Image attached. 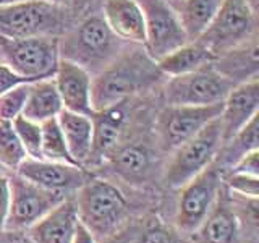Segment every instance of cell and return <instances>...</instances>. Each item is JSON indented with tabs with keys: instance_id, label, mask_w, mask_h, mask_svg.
Returning <instances> with one entry per match:
<instances>
[{
	"instance_id": "1",
	"label": "cell",
	"mask_w": 259,
	"mask_h": 243,
	"mask_svg": "<svg viewBox=\"0 0 259 243\" xmlns=\"http://www.w3.org/2000/svg\"><path fill=\"white\" fill-rule=\"evenodd\" d=\"M164 78L157 62L141 46H128L115 60L93 76V107L102 110L148 91Z\"/></svg>"
},
{
	"instance_id": "2",
	"label": "cell",
	"mask_w": 259,
	"mask_h": 243,
	"mask_svg": "<svg viewBox=\"0 0 259 243\" xmlns=\"http://www.w3.org/2000/svg\"><path fill=\"white\" fill-rule=\"evenodd\" d=\"M128 46L132 44L120 40L110 31L102 15L86 16L59 39L60 59L78 63L93 76L110 65Z\"/></svg>"
},
{
	"instance_id": "3",
	"label": "cell",
	"mask_w": 259,
	"mask_h": 243,
	"mask_svg": "<svg viewBox=\"0 0 259 243\" xmlns=\"http://www.w3.org/2000/svg\"><path fill=\"white\" fill-rule=\"evenodd\" d=\"M75 208L81 225L93 237H109L125 221L126 199L115 185L102 178H88L75 191Z\"/></svg>"
},
{
	"instance_id": "4",
	"label": "cell",
	"mask_w": 259,
	"mask_h": 243,
	"mask_svg": "<svg viewBox=\"0 0 259 243\" xmlns=\"http://www.w3.org/2000/svg\"><path fill=\"white\" fill-rule=\"evenodd\" d=\"M70 21L68 8L44 0L0 7V36L20 39L32 36H62Z\"/></svg>"
},
{
	"instance_id": "5",
	"label": "cell",
	"mask_w": 259,
	"mask_h": 243,
	"mask_svg": "<svg viewBox=\"0 0 259 243\" xmlns=\"http://www.w3.org/2000/svg\"><path fill=\"white\" fill-rule=\"evenodd\" d=\"M60 36H32L10 39L0 36V55L24 81L52 78L60 62Z\"/></svg>"
},
{
	"instance_id": "6",
	"label": "cell",
	"mask_w": 259,
	"mask_h": 243,
	"mask_svg": "<svg viewBox=\"0 0 259 243\" xmlns=\"http://www.w3.org/2000/svg\"><path fill=\"white\" fill-rule=\"evenodd\" d=\"M219 117L172 151L174 156L164 175V182L168 188H182L191 178L214 164L222 146V127Z\"/></svg>"
},
{
	"instance_id": "7",
	"label": "cell",
	"mask_w": 259,
	"mask_h": 243,
	"mask_svg": "<svg viewBox=\"0 0 259 243\" xmlns=\"http://www.w3.org/2000/svg\"><path fill=\"white\" fill-rule=\"evenodd\" d=\"M254 36L256 8L249 0H224L209 26L194 40L207 47L217 59Z\"/></svg>"
},
{
	"instance_id": "8",
	"label": "cell",
	"mask_w": 259,
	"mask_h": 243,
	"mask_svg": "<svg viewBox=\"0 0 259 243\" xmlns=\"http://www.w3.org/2000/svg\"><path fill=\"white\" fill-rule=\"evenodd\" d=\"M235 85L212 63L186 75L170 76L164 86L167 105H212L224 102Z\"/></svg>"
},
{
	"instance_id": "9",
	"label": "cell",
	"mask_w": 259,
	"mask_h": 243,
	"mask_svg": "<svg viewBox=\"0 0 259 243\" xmlns=\"http://www.w3.org/2000/svg\"><path fill=\"white\" fill-rule=\"evenodd\" d=\"M222 172L210 164L188 183L182 186L178 198L175 224L183 233H194L206 221V217L215 206L222 190Z\"/></svg>"
},
{
	"instance_id": "10",
	"label": "cell",
	"mask_w": 259,
	"mask_h": 243,
	"mask_svg": "<svg viewBox=\"0 0 259 243\" xmlns=\"http://www.w3.org/2000/svg\"><path fill=\"white\" fill-rule=\"evenodd\" d=\"M138 2L143 8L146 24V40L143 47L151 59L157 62L188 43L190 39L175 8L165 4L164 0H138Z\"/></svg>"
},
{
	"instance_id": "11",
	"label": "cell",
	"mask_w": 259,
	"mask_h": 243,
	"mask_svg": "<svg viewBox=\"0 0 259 243\" xmlns=\"http://www.w3.org/2000/svg\"><path fill=\"white\" fill-rule=\"evenodd\" d=\"M8 178H10L12 198L5 229H29L32 224L67 198L65 193L42 188L16 172Z\"/></svg>"
},
{
	"instance_id": "12",
	"label": "cell",
	"mask_w": 259,
	"mask_h": 243,
	"mask_svg": "<svg viewBox=\"0 0 259 243\" xmlns=\"http://www.w3.org/2000/svg\"><path fill=\"white\" fill-rule=\"evenodd\" d=\"M222 112V102L212 105H167L159 113L157 133L164 151L172 152L188 141Z\"/></svg>"
},
{
	"instance_id": "13",
	"label": "cell",
	"mask_w": 259,
	"mask_h": 243,
	"mask_svg": "<svg viewBox=\"0 0 259 243\" xmlns=\"http://www.w3.org/2000/svg\"><path fill=\"white\" fill-rule=\"evenodd\" d=\"M83 169L84 167L67 164V162L26 157L15 172L42 188L67 194L68 191H76L88 180V175Z\"/></svg>"
},
{
	"instance_id": "14",
	"label": "cell",
	"mask_w": 259,
	"mask_h": 243,
	"mask_svg": "<svg viewBox=\"0 0 259 243\" xmlns=\"http://www.w3.org/2000/svg\"><path fill=\"white\" fill-rule=\"evenodd\" d=\"M54 83L65 110L91 117L93 107V75L78 63L60 59L54 73Z\"/></svg>"
},
{
	"instance_id": "15",
	"label": "cell",
	"mask_w": 259,
	"mask_h": 243,
	"mask_svg": "<svg viewBox=\"0 0 259 243\" xmlns=\"http://www.w3.org/2000/svg\"><path fill=\"white\" fill-rule=\"evenodd\" d=\"M259 113V81L257 76L235 85L222 102L221 127L222 143L229 141Z\"/></svg>"
},
{
	"instance_id": "16",
	"label": "cell",
	"mask_w": 259,
	"mask_h": 243,
	"mask_svg": "<svg viewBox=\"0 0 259 243\" xmlns=\"http://www.w3.org/2000/svg\"><path fill=\"white\" fill-rule=\"evenodd\" d=\"M93 120V148L88 166L104 162L105 157H110L118 148L121 132H123L126 113L125 101L118 102L102 110H94Z\"/></svg>"
},
{
	"instance_id": "17",
	"label": "cell",
	"mask_w": 259,
	"mask_h": 243,
	"mask_svg": "<svg viewBox=\"0 0 259 243\" xmlns=\"http://www.w3.org/2000/svg\"><path fill=\"white\" fill-rule=\"evenodd\" d=\"M102 18L120 40L132 46H144V13L138 0H105Z\"/></svg>"
},
{
	"instance_id": "18",
	"label": "cell",
	"mask_w": 259,
	"mask_h": 243,
	"mask_svg": "<svg viewBox=\"0 0 259 243\" xmlns=\"http://www.w3.org/2000/svg\"><path fill=\"white\" fill-rule=\"evenodd\" d=\"M78 225L75 201L65 198L60 205L32 224L28 232L32 243H71Z\"/></svg>"
},
{
	"instance_id": "19",
	"label": "cell",
	"mask_w": 259,
	"mask_h": 243,
	"mask_svg": "<svg viewBox=\"0 0 259 243\" xmlns=\"http://www.w3.org/2000/svg\"><path fill=\"white\" fill-rule=\"evenodd\" d=\"M60 130L71 159L75 164L86 167L93 148V120L83 113H75L70 110H62L57 115Z\"/></svg>"
},
{
	"instance_id": "20",
	"label": "cell",
	"mask_w": 259,
	"mask_h": 243,
	"mask_svg": "<svg viewBox=\"0 0 259 243\" xmlns=\"http://www.w3.org/2000/svg\"><path fill=\"white\" fill-rule=\"evenodd\" d=\"M214 67L233 85L257 76V43L256 36L246 40L245 44L232 49L224 55H219L214 60Z\"/></svg>"
},
{
	"instance_id": "21",
	"label": "cell",
	"mask_w": 259,
	"mask_h": 243,
	"mask_svg": "<svg viewBox=\"0 0 259 243\" xmlns=\"http://www.w3.org/2000/svg\"><path fill=\"white\" fill-rule=\"evenodd\" d=\"M215 55L198 40H188L185 46L175 49L174 52L157 60L159 70L164 76H178L186 75L209 63H214Z\"/></svg>"
},
{
	"instance_id": "22",
	"label": "cell",
	"mask_w": 259,
	"mask_h": 243,
	"mask_svg": "<svg viewBox=\"0 0 259 243\" xmlns=\"http://www.w3.org/2000/svg\"><path fill=\"white\" fill-rule=\"evenodd\" d=\"M62 110L63 105L52 78L29 83L26 105H24V110L21 113L23 117L42 124L46 120L55 118Z\"/></svg>"
},
{
	"instance_id": "23",
	"label": "cell",
	"mask_w": 259,
	"mask_h": 243,
	"mask_svg": "<svg viewBox=\"0 0 259 243\" xmlns=\"http://www.w3.org/2000/svg\"><path fill=\"white\" fill-rule=\"evenodd\" d=\"M222 4L224 0H183L175 12L178 13V18L190 40L201 36V32L209 26Z\"/></svg>"
},
{
	"instance_id": "24",
	"label": "cell",
	"mask_w": 259,
	"mask_h": 243,
	"mask_svg": "<svg viewBox=\"0 0 259 243\" xmlns=\"http://www.w3.org/2000/svg\"><path fill=\"white\" fill-rule=\"evenodd\" d=\"M110 157L117 172L128 180H141L149 174L152 164V154L148 146L138 143L115 149Z\"/></svg>"
},
{
	"instance_id": "25",
	"label": "cell",
	"mask_w": 259,
	"mask_h": 243,
	"mask_svg": "<svg viewBox=\"0 0 259 243\" xmlns=\"http://www.w3.org/2000/svg\"><path fill=\"white\" fill-rule=\"evenodd\" d=\"M198 230L202 243H233L238 233V225L232 211L217 201Z\"/></svg>"
},
{
	"instance_id": "26",
	"label": "cell",
	"mask_w": 259,
	"mask_h": 243,
	"mask_svg": "<svg viewBox=\"0 0 259 243\" xmlns=\"http://www.w3.org/2000/svg\"><path fill=\"white\" fill-rule=\"evenodd\" d=\"M259 113L243 127L240 132L230 138L229 141L222 143L221 149H219L217 157L221 166L232 167L238 159H241L245 154L259 149Z\"/></svg>"
},
{
	"instance_id": "27",
	"label": "cell",
	"mask_w": 259,
	"mask_h": 243,
	"mask_svg": "<svg viewBox=\"0 0 259 243\" xmlns=\"http://www.w3.org/2000/svg\"><path fill=\"white\" fill-rule=\"evenodd\" d=\"M40 130H42V133H40V159L75 164V160L71 159L68 152L67 143H65V138L59 122H57V117L42 122L40 124Z\"/></svg>"
},
{
	"instance_id": "28",
	"label": "cell",
	"mask_w": 259,
	"mask_h": 243,
	"mask_svg": "<svg viewBox=\"0 0 259 243\" xmlns=\"http://www.w3.org/2000/svg\"><path fill=\"white\" fill-rule=\"evenodd\" d=\"M26 157L28 156L15 133L12 122H0V164L2 167L15 172Z\"/></svg>"
},
{
	"instance_id": "29",
	"label": "cell",
	"mask_w": 259,
	"mask_h": 243,
	"mask_svg": "<svg viewBox=\"0 0 259 243\" xmlns=\"http://www.w3.org/2000/svg\"><path fill=\"white\" fill-rule=\"evenodd\" d=\"M12 125L26 156L40 159V124L20 115L12 122Z\"/></svg>"
},
{
	"instance_id": "30",
	"label": "cell",
	"mask_w": 259,
	"mask_h": 243,
	"mask_svg": "<svg viewBox=\"0 0 259 243\" xmlns=\"http://www.w3.org/2000/svg\"><path fill=\"white\" fill-rule=\"evenodd\" d=\"M29 83H21L0 96V122H13L26 105Z\"/></svg>"
},
{
	"instance_id": "31",
	"label": "cell",
	"mask_w": 259,
	"mask_h": 243,
	"mask_svg": "<svg viewBox=\"0 0 259 243\" xmlns=\"http://www.w3.org/2000/svg\"><path fill=\"white\" fill-rule=\"evenodd\" d=\"M227 186L233 191L238 193L241 196L248 199H257L259 194V177L240 174V172H230L229 175L222 177Z\"/></svg>"
},
{
	"instance_id": "32",
	"label": "cell",
	"mask_w": 259,
	"mask_h": 243,
	"mask_svg": "<svg viewBox=\"0 0 259 243\" xmlns=\"http://www.w3.org/2000/svg\"><path fill=\"white\" fill-rule=\"evenodd\" d=\"M140 243H177L175 233L162 224H152L146 227Z\"/></svg>"
},
{
	"instance_id": "33",
	"label": "cell",
	"mask_w": 259,
	"mask_h": 243,
	"mask_svg": "<svg viewBox=\"0 0 259 243\" xmlns=\"http://www.w3.org/2000/svg\"><path fill=\"white\" fill-rule=\"evenodd\" d=\"M230 172H240L259 177V149H254L248 154H245L241 159H238L230 167Z\"/></svg>"
},
{
	"instance_id": "34",
	"label": "cell",
	"mask_w": 259,
	"mask_h": 243,
	"mask_svg": "<svg viewBox=\"0 0 259 243\" xmlns=\"http://www.w3.org/2000/svg\"><path fill=\"white\" fill-rule=\"evenodd\" d=\"M10 178L0 174V230H5L8 213H10Z\"/></svg>"
},
{
	"instance_id": "35",
	"label": "cell",
	"mask_w": 259,
	"mask_h": 243,
	"mask_svg": "<svg viewBox=\"0 0 259 243\" xmlns=\"http://www.w3.org/2000/svg\"><path fill=\"white\" fill-rule=\"evenodd\" d=\"M21 83H28V81H24L21 76L16 75L5 62H0V96Z\"/></svg>"
},
{
	"instance_id": "36",
	"label": "cell",
	"mask_w": 259,
	"mask_h": 243,
	"mask_svg": "<svg viewBox=\"0 0 259 243\" xmlns=\"http://www.w3.org/2000/svg\"><path fill=\"white\" fill-rule=\"evenodd\" d=\"M71 243H96V238L93 237V233L89 232L84 225H78L75 237H73Z\"/></svg>"
},
{
	"instance_id": "37",
	"label": "cell",
	"mask_w": 259,
	"mask_h": 243,
	"mask_svg": "<svg viewBox=\"0 0 259 243\" xmlns=\"http://www.w3.org/2000/svg\"><path fill=\"white\" fill-rule=\"evenodd\" d=\"M44 2H49V4H54V5H59V7H70L73 4V0H44Z\"/></svg>"
},
{
	"instance_id": "38",
	"label": "cell",
	"mask_w": 259,
	"mask_h": 243,
	"mask_svg": "<svg viewBox=\"0 0 259 243\" xmlns=\"http://www.w3.org/2000/svg\"><path fill=\"white\" fill-rule=\"evenodd\" d=\"M21 2H28V0H0V7L13 5V4H21Z\"/></svg>"
},
{
	"instance_id": "39",
	"label": "cell",
	"mask_w": 259,
	"mask_h": 243,
	"mask_svg": "<svg viewBox=\"0 0 259 243\" xmlns=\"http://www.w3.org/2000/svg\"><path fill=\"white\" fill-rule=\"evenodd\" d=\"M164 2H165V4H168L170 7L175 8V10H177V8L180 7V4L183 2V0H164Z\"/></svg>"
},
{
	"instance_id": "40",
	"label": "cell",
	"mask_w": 259,
	"mask_h": 243,
	"mask_svg": "<svg viewBox=\"0 0 259 243\" xmlns=\"http://www.w3.org/2000/svg\"><path fill=\"white\" fill-rule=\"evenodd\" d=\"M5 172V169L2 167V164H0V174H4Z\"/></svg>"
},
{
	"instance_id": "41",
	"label": "cell",
	"mask_w": 259,
	"mask_h": 243,
	"mask_svg": "<svg viewBox=\"0 0 259 243\" xmlns=\"http://www.w3.org/2000/svg\"><path fill=\"white\" fill-rule=\"evenodd\" d=\"M0 62H2V55H0Z\"/></svg>"
}]
</instances>
